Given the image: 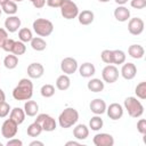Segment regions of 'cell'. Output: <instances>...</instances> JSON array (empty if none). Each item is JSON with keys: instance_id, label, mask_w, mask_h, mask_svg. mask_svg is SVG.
Segmentation results:
<instances>
[{"instance_id": "cell-13", "label": "cell", "mask_w": 146, "mask_h": 146, "mask_svg": "<svg viewBox=\"0 0 146 146\" xmlns=\"http://www.w3.org/2000/svg\"><path fill=\"white\" fill-rule=\"evenodd\" d=\"M120 74L122 75L123 79L125 80H132L136 75H137V67L133 63H123L122 64V67H121V71H120Z\"/></svg>"}, {"instance_id": "cell-9", "label": "cell", "mask_w": 146, "mask_h": 146, "mask_svg": "<svg viewBox=\"0 0 146 146\" xmlns=\"http://www.w3.org/2000/svg\"><path fill=\"white\" fill-rule=\"evenodd\" d=\"M78 67H79L78 60L73 57H65L60 62V70L64 74H67V75L73 74L78 71Z\"/></svg>"}, {"instance_id": "cell-18", "label": "cell", "mask_w": 146, "mask_h": 146, "mask_svg": "<svg viewBox=\"0 0 146 146\" xmlns=\"http://www.w3.org/2000/svg\"><path fill=\"white\" fill-rule=\"evenodd\" d=\"M78 71H79L80 75L82 78H91L96 73V67H95L94 64H91L89 62H86V63L81 64L78 67Z\"/></svg>"}, {"instance_id": "cell-39", "label": "cell", "mask_w": 146, "mask_h": 146, "mask_svg": "<svg viewBox=\"0 0 146 146\" xmlns=\"http://www.w3.org/2000/svg\"><path fill=\"white\" fill-rule=\"evenodd\" d=\"M14 44H15V40L8 38V39L3 42L2 49H3L5 51H7V52H11V50H13V48H14Z\"/></svg>"}, {"instance_id": "cell-2", "label": "cell", "mask_w": 146, "mask_h": 146, "mask_svg": "<svg viewBox=\"0 0 146 146\" xmlns=\"http://www.w3.org/2000/svg\"><path fill=\"white\" fill-rule=\"evenodd\" d=\"M79 120V112L73 107H66L58 116V124L60 128L67 129L76 124Z\"/></svg>"}, {"instance_id": "cell-10", "label": "cell", "mask_w": 146, "mask_h": 146, "mask_svg": "<svg viewBox=\"0 0 146 146\" xmlns=\"http://www.w3.org/2000/svg\"><path fill=\"white\" fill-rule=\"evenodd\" d=\"M144 27H145V23L141 18L139 17H133V18H129L128 22V31L130 34L132 35H139L144 32Z\"/></svg>"}, {"instance_id": "cell-1", "label": "cell", "mask_w": 146, "mask_h": 146, "mask_svg": "<svg viewBox=\"0 0 146 146\" xmlns=\"http://www.w3.org/2000/svg\"><path fill=\"white\" fill-rule=\"evenodd\" d=\"M33 96V83L31 79L23 78L13 90V97L16 100H29Z\"/></svg>"}, {"instance_id": "cell-52", "label": "cell", "mask_w": 146, "mask_h": 146, "mask_svg": "<svg viewBox=\"0 0 146 146\" xmlns=\"http://www.w3.org/2000/svg\"><path fill=\"white\" fill-rule=\"evenodd\" d=\"M1 14H2V9H1V7H0V16H1Z\"/></svg>"}, {"instance_id": "cell-24", "label": "cell", "mask_w": 146, "mask_h": 146, "mask_svg": "<svg viewBox=\"0 0 146 146\" xmlns=\"http://www.w3.org/2000/svg\"><path fill=\"white\" fill-rule=\"evenodd\" d=\"M24 112H25V114L27 116H31V117L35 116L38 114V112H39L38 103L34 102V100H31V99L26 100L25 104H24Z\"/></svg>"}, {"instance_id": "cell-25", "label": "cell", "mask_w": 146, "mask_h": 146, "mask_svg": "<svg viewBox=\"0 0 146 146\" xmlns=\"http://www.w3.org/2000/svg\"><path fill=\"white\" fill-rule=\"evenodd\" d=\"M71 86V79L68 78L67 74H62L57 78L56 80V88L60 91H65L70 88Z\"/></svg>"}, {"instance_id": "cell-36", "label": "cell", "mask_w": 146, "mask_h": 146, "mask_svg": "<svg viewBox=\"0 0 146 146\" xmlns=\"http://www.w3.org/2000/svg\"><path fill=\"white\" fill-rule=\"evenodd\" d=\"M100 58L105 64H113V52L110 49H104L100 54Z\"/></svg>"}, {"instance_id": "cell-17", "label": "cell", "mask_w": 146, "mask_h": 146, "mask_svg": "<svg viewBox=\"0 0 146 146\" xmlns=\"http://www.w3.org/2000/svg\"><path fill=\"white\" fill-rule=\"evenodd\" d=\"M114 17L117 22H127L130 18V10L125 6H119L114 9Z\"/></svg>"}, {"instance_id": "cell-22", "label": "cell", "mask_w": 146, "mask_h": 146, "mask_svg": "<svg viewBox=\"0 0 146 146\" xmlns=\"http://www.w3.org/2000/svg\"><path fill=\"white\" fill-rule=\"evenodd\" d=\"M128 54L133 59H140L145 55V49L140 44H131L128 48Z\"/></svg>"}, {"instance_id": "cell-38", "label": "cell", "mask_w": 146, "mask_h": 146, "mask_svg": "<svg viewBox=\"0 0 146 146\" xmlns=\"http://www.w3.org/2000/svg\"><path fill=\"white\" fill-rule=\"evenodd\" d=\"M130 6L135 9H144L146 7V0H131Z\"/></svg>"}, {"instance_id": "cell-31", "label": "cell", "mask_w": 146, "mask_h": 146, "mask_svg": "<svg viewBox=\"0 0 146 146\" xmlns=\"http://www.w3.org/2000/svg\"><path fill=\"white\" fill-rule=\"evenodd\" d=\"M103 125H104V121H103V119L99 115H96L95 114V116H92L89 120V128L91 130H94V131L100 130L103 128Z\"/></svg>"}, {"instance_id": "cell-23", "label": "cell", "mask_w": 146, "mask_h": 146, "mask_svg": "<svg viewBox=\"0 0 146 146\" xmlns=\"http://www.w3.org/2000/svg\"><path fill=\"white\" fill-rule=\"evenodd\" d=\"M104 87H105L104 81L100 80V79H97V78L90 79L87 83V88L91 92H100V91L104 90Z\"/></svg>"}, {"instance_id": "cell-3", "label": "cell", "mask_w": 146, "mask_h": 146, "mask_svg": "<svg viewBox=\"0 0 146 146\" xmlns=\"http://www.w3.org/2000/svg\"><path fill=\"white\" fill-rule=\"evenodd\" d=\"M123 106H124V110H127L129 116L131 117L137 119L144 114V106L140 103V100H138L137 97H133V96L127 97L124 99Z\"/></svg>"}, {"instance_id": "cell-35", "label": "cell", "mask_w": 146, "mask_h": 146, "mask_svg": "<svg viewBox=\"0 0 146 146\" xmlns=\"http://www.w3.org/2000/svg\"><path fill=\"white\" fill-rule=\"evenodd\" d=\"M26 51V46L24 42H22L21 40H17L15 41V44H14V48L11 50V54L16 55V56H21V55H24Z\"/></svg>"}, {"instance_id": "cell-42", "label": "cell", "mask_w": 146, "mask_h": 146, "mask_svg": "<svg viewBox=\"0 0 146 146\" xmlns=\"http://www.w3.org/2000/svg\"><path fill=\"white\" fill-rule=\"evenodd\" d=\"M7 39H8V32H7V30L0 27V48H2V44H3V42Z\"/></svg>"}, {"instance_id": "cell-7", "label": "cell", "mask_w": 146, "mask_h": 146, "mask_svg": "<svg viewBox=\"0 0 146 146\" xmlns=\"http://www.w3.org/2000/svg\"><path fill=\"white\" fill-rule=\"evenodd\" d=\"M35 121L39 122L41 124V127H42V130L47 131V132H51V131L56 130V128H57V123H56L55 119L51 115L46 114V113L38 114Z\"/></svg>"}, {"instance_id": "cell-28", "label": "cell", "mask_w": 146, "mask_h": 146, "mask_svg": "<svg viewBox=\"0 0 146 146\" xmlns=\"http://www.w3.org/2000/svg\"><path fill=\"white\" fill-rule=\"evenodd\" d=\"M42 131H43V130H42L41 124H40L39 122L34 121L33 123H31V124L27 127L26 133H27V136H30V137H38V136H40V133H41Z\"/></svg>"}, {"instance_id": "cell-21", "label": "cell", "mask_w": 146, "mask_h": 146, "mask_svg": "<svg viewBox=\"0 0 146 146\" xmlns=\"http://www.w3.org/2000/svg\"><path fill=\"white\" fill-rule=\"evenodd\" d=\"M25 116H26V114H25L24 110L21 107H14L9 113V117L13 121H15L17 124H22L25 120Z\"/></svg>"}, {"instance_id": "cell-11", "label": "cell", "mask_w": 146, "mask_h": 146, "mask_svg": "<svg viewBox=\"0 0 146 146\" xmlns=\"http://www.w3.org/2000/svg\"><path fill=\"white\" fill-rule=\"evenodd\" d=\"M92 143L95 146H113L114 145V138L112 135L106 132L96 133L92 138Z\"/></svg>"}, {"instance_id": "cell-29", "label": "cell", "mask_w": 146, "mask_h": 146, "mask_svg": "<svg viewBox=\"0 0 146 146\" xmlns=\"http://www.w3.org/2000/svg\"><path fill=\"white\" fill-rule=\"evenodd\" d=\"M3 65L7 70H14L16 68V66L18 65V57L14 54L11 55H7L3 59Z\"/></svg>"}, {"instance_id": "cell-45", "label": "cell", "mask_w": 146, "mask_h": 146, "mask_svg": "<svg viewBox=\"0 0 146 146\" xmlns=\"http://www.w3.org/2000/svg\"><path fill=\"white\" fill-rule=\"evenodd\" d=\"M35 145H39V146H43V143L42 141H39V140H33L30 143V146H35Z\"/></svg>"}, {"instance_id": "cell-14", "label": "cell", "mask_w": 146, "mask_h": 146, "mask_svg": "<svg viewBox=\"0 0 146 146\" xmlns=\"http://www.w3.org/2000/svg\"><path fill=\"white\" fill-rule=\"evenodd\" d=\"M21 24H22L21 18L18 16H16V15H11V16H8L6 18V21H5V29L7 30V32L15 33L21 27Z\"/></svg>"}, {"instance_id": "cell-16", "label": "cell", "mask_w": 146, "mask_h": 146, "mask_svg": "<svg viewBox=\"0 0 146 146\" xmlns=\"http://www.w3.org/2000/svg\"><path fill=\"white\" fill-rule=\"evenodd\" d=\"M106 107H107V105H106L105 100L102 99V98L92 99V100L90 102V104H89L90 111H91L94 114H96V115H102V114H104V113L106 112Z\"/></svg>"}, {"instance_id": "cell-40", "label": "cell", "mask_w": 146, "mask_h": 146, "mask_svg": "<svg viewBox=\"0 0 146 146\" xmlns=\"http://www.w3.org/2000/svg\"><path fill=\"white\" fill-rule=\"evenodd\" d=\"M137 130L139 133H141L143 136L146 135V120L145 119H140L137 122Z\"/></svg>"}, {"instance_id": "cell-53", "label": "cell", "mask_w": 146, "mask_h": 146, "mask_svg": "<svg viewBox=\"0 0 146 146\" xmlns=\"http://www.w3.org/2000/svg\"><path fill=\"white\" fill-rule=\"evenodd\" d=\"M2 145H3V144H2V143H1V141H0V146H2Z\"/></svg>"}, {"instance_id": "cell-47", "label": "cell", "mask_w": 146, "mask_h": 146, "mask_svg": "<svg viewBox=\"0 0 146 146\" xmlns=\"http://www.w3.org/2000/svg\"><path fill=\"white\" fill-rule=\"evenodd\" d=\"M6 100V95H5V91L0 88V102H3Z\"/></svg>"}, {"instance_id": "cell-30", "label": "cell", "mask_w": 146, "mask_h": 146, "mask_svg": "<svg viewBox=\"0 0 146 146\" xmlns=\"http://www.w3.org/2000/svg\"><path fill=\"white\" fill-rule=\"evenodd\" d=\"M113 52V65H122L125 62V52L121 49H115L112 50Z\"/></svg>"}, {"instance_id": "cell-48", "label": "cell", "mask_w": 146, "mask_h": 146, "mask_svg": "<svg viewBox=\"0 0 146 146\" xmlns=\"http://www.w3.org/2000/svg\"><path fill=\"white\" fill-rule=\"evenodd\" d=\"M114 1H115V2H116L119 6H124V5H125V3H127L129 0H114Z\"/></svg>"}, {"instance_id": "cell-50", "label": "cell", "mask_w": 146, "mask_h": 146, "mask_svg": "<svg viewBox=\"0 0 146 146\" xmlns=\"http://www.w3.org/2000/svg\"><path fill=\"white\" fill-rule=\"evenodd\" d=\"M98 1H99V2H104V3H105V2H108V1H111V0H98Z\"/></svg>"}, {"instance_id": "cell-20", "label": "cell", "mask_w": 146, "mask_h": 146, "mask_svg": "<svg viewBox=\"0 0 146 146\" xmlns=\"http://www.w3.org/2000/svg\"><path fill=\"white\" fill-rule=\"evenodd\" d=\"M78 19H79V23L81 25H90L95 19V14L91 10L86 9V10L79 11Z\"/></svg>"}, {"instance_id": "cell-33", "label": "cell", "mask_w": 146, "mask_h": 146, "mask_svg": "<svg viewBox=\"0 0 146 146\" xmlns=\"http://www.w3.org/2000/svg\"><path fill=\"white\" fill-rule=\"evenodd\" d=\"M135 94H136L137 98H139L141 100L146 99V81H141L136 86Z\"/></svg>"}, {"instance_id": "cell-12", "label": "cell", "mask_w": 146, "mask_h": 146, "mask_svg": "<svg viewBox=\"0 0 146 146\" xmlns=\"http://www.w3.org/2000/svg\"><path fill=\"white\" fill-rule=\"evenodd\" d=\"M123 111H124L123 106L119 103H112V104H110L108 107H106L107 116L113 121L120 120L123 116Z\"/></svg>"}, {"instance_id": "cell-32", "label": "cell", "mask_w": 146, "mask_h": 146, "mask_svg": "<svg viewBox=\"0 0 146 146\" xmlns=\"http://www.w3.org/2000/svg\"><path fill=\"white\" fill-rule=\"evenodd\" d=\"M33 38V34H32V31L27 27H22L19 29L18 31V40H21L22 42L26 43V42H30Z\"/></svg>"}, {"instance_id": "cell-19", "label": "cell", "mask_w": 146, "mask_h": 146, "mask_svg": "<svg viewBox=\"0 0 146 146\" xmlns=\"http://www.w3.org/2000/svg\"><path fill=\"white\" fill-rule=\"evenodd\" d=\"M73 136L78 140H84L89 136V128L86 124H76L73 129Z\"/></svg>"}, {"instance_id": "cell-41", "label": "cell", "mask_w": 146, "mask_h": 146, "mask_svg": "<svg viewBox=\"0 0 146 146\" xmlns=\"http://www.w3.org/2000/svg\"><path fill=\"white\" fill-rule=\"evenodd\" d=\"M63 0H46V5L51 8H60Z\"/></svg>"}, {"instance_id": "cell-46", "label": "cell", "mask_w": 146, "mask_h": 146, "mask_svg": "<svg viewBox=\"0 0 146 146\" xmlns=\"http://www.w3.org/2000/svg\"><path fill=\"white\" fill-rule=\"evenodd\" d=\"M65 145H66V146H70V145H75V146H79V145H80V143H79V141H75V140H70V141H67Z\"/></svg>"}, {"instance_id": "cell-37", "label": "cell", "mask_w": 146, "mask_h": 146, "mask_svg": "<svg viewBox=\"0 0 146 146\" xmlns=\"http://www.w3.org/2000/svg\"><path fill=\"white\" fill-rule=\"evenodd\" d=\"M10 111H11L10 105H9L6 100L0 102V117H1V119H2V117H6V116L10 113Z\"/></svg>"}, {"instance_id": "cell-26", "label": "cell", "mask_w": 146, "mask_h": 146, "mask_svg": "<svg viewBox=\"0 0 146 146\" xmlns=\"http://www.w3.org/2000/svg\"><path fill=\"white\" fill-rule=\"evenodd\" d=\"M30 43H31L32 49L35 51H43L47 48V42L41 36H33Z\"/></svg>"}, {"instance_id": "cell-6", "label": "cell", "mask_w": 146, "mask_h": 146, "mask_svg": "<svg viewBox=\"0 0 146 146\" xmlns=\"http://www.w3.org/2000/svg\"><path fill=\"white\" fill-rule=\"evenodd\" d=\"M119 75H120L119 68L116 67V65H113V64H107L102 71L103 81L106 82V83L116 82V80L119 79Z\"/></svg>"}, {"instance_id": "cell-4", "label": "cell", "mask_w": 146, "mask_h": 146, "mask_svg": "<svg viewBox=\"0 0 146 146\" xmlns=\"http://www.w3.org/2000/svg\"><path fill=\"white\" fill-rule=\"evenodd\" d=\"M33 31L39 36H49L54 32V24L47 18H36L32 24Z\"/></svg>"}, {"instance_id": "cell-51", "label": "cell", "mask_w": 146, "mask_h": 146, "mask_svg": "<svg viewBox=\"0 0 146 146\" xmlns=\"http://www.w3.org/2000/svg\"><path fill=\"white\" fill-rule=\"evenodd\" d=\"M13 1H15V2H22L23 0H13Z\"/></svg>"}, {"instance_id": "cell-34", "label": "cell", "mask_w": 146, "mask_h": 146, "mask_svg": "<svg viewBox=\"0 0 146 146\" xmlns=\"http://www.w3.org/2000/svg\"><path fill=\"white\" fill-rule=\"evenodd\" d=\"M40 94L44 98H50V97H52L55 95V87L52 84H49V83L43 84L41 87V89H40Z\"/></svg>"}, {"instance_id": "cell-44", "label": "cell", "mask_w": 146, "mask_h": 146, "mask_svg": "<svg viewBox=\"0 0 146 146\" xmlns=\"http://www.w3.org/2000/svg\"><path fill=\"white\" fill-rule=\"evenodd\" d=\"M30 1L32 2L33 7L36 8V9H41V8H43L44 5H46V0H30Z\"/></svg>"}, {"instance_id": "cell-43", "label": "cell", "mask_w": 146, "mask_h": 146, "mask_svg": "<svg viewBox=\"0 0 146 146\" xmlns=\"http://www.w3.org/2000/svg\"><path fill=\"white\" fill-rule=\"evenodd\" d=\"M7 146H23V141L21 140V139H17V138H10V139H8V141H7V144H6Z\"/></svg>"}, {"instance_id": "cell-49", "label": "cell", "mask_w": 146, "mask_h": 146, "mask_svg": "<svg viewBox=\"0 0 146 146\" xmlns=\"http://www.w3.org/2000/svg\"><path fill=\"white\" fill-rule=\"evenodd\" d=\"M7 1H8V0H0V7H1L2 5H5Z\"/></svg>"}, {"instance_id": "cell-27", "label": "cell", "mask_w": 146, "mask_h": 146, "mask_svg": "<svg viewBox=\"0 0 146 146\" xmlns=\"http://www.w3.org/2000/svg\"><path fill=\"white\" fill-rule=\"evenodd\" d=\"M1 9H2V11H3L5 14L11 16V15H16V13H17V10H18V7H17V3H16L15 1L8 0L5 5L1 6Z\"/></svg>"}, {"instance_id": "cell-15", "label": "cell", "mask_w": 146, "mask_h": 146, "mask_svg": "<svg viewBox=\"0 0 146 146\" xmlns=\"http://www.w3.org/2000/svg\"><path fill=\"white\" fill-rule=\"evenodd\" d=\"M44 73V67L41 63H31L27 66V75L30 79H40Z\"/></svg>"}, {"instance_id": "cell-8", "label": "cell", "mask_w": 146, "mask_h": 146, "mask_svg": "<svg viewBox=\"0 0 146 146\" xmlns=\"http://www.w3.org/2000/svg\"><path fill=\"white\" fill-rule=\"evenodd\" d=\"M17 131H18V124L15 121H13L10 117L3 121L1 125V135L3 138L10 139L16 136Z\"/></svg>"}, {"instance_id": "cell-5", "label": "cell", "mask_w": 146, "mask_h": 146, "mask_svg": "<svg viewBox=\"0 0 146 146\" xmlns=\"http://www.w3.org/2000/svg\"><path fill=\"white\" fill-rule=\"evenodd\" d=\"M60 14L65 19H74L79 15V7L72 0H63L60 6Z\"/></svg>"}]
</instances>
